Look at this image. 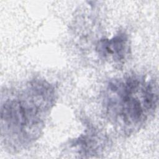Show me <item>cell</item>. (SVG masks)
<instances>
[{"mask_svg":"<svg viewBox=\"0 0 159 159\" xmlns=\"http://www.w3.org/2000/svg\"><path fill=\"white\" fill-rule=\"evenodd\" d=\"M1 104V139L9 152H20L40 137L57 93L44 79L34 78L2 94Z\"/></svg>","mask_w":159,"mask_h":159,"instance_id":"obj_1","label":"cell"},{"mask_svg":"<svg viewBox=\"0 0 159 159\" xmlns=\"http://www.w3.org/2000/svg\"><path fill=\"white\" fill-rule=\"evenodd\" d=\"M158 94L157 82L152 77L132 74L113 78L102 94L104 115L117 132L130 136L153 117Z\"/></svg>","mask_w":159,"mask_h":159,"instance_id":"obj_2","label":"cell"},{"mask_svg":"<svg viewBox=\"0 0 159 159\" xmlns=\"http://www.w3.org/2000/svg\"><path fill=\"white\" fill-rule=\"evenodd\" d=\"M107 143L106 135L93 127L86 129L84 134L69 141L68 149L80 157H91L102 153Z\"/></svg>","mask_w":159,"mask_h":159,"instance_id":"obj_3","label":"cell"},{"mask_svg":"<svg viewBox=\"0 0 159 159\" xmlns=\"http://www.w3.org/2000/svg\"><path fill=\"white\" fill-rule=\"evenodd\" d=\"M96 50L102 58L116 65H123L130 50L129 35L125 32L120 30L111 38L101 39L98 42Z\"/></svg>","mask_w":159,"mask_h":159,"instance_id":"obj_4","label":"cell"}]
</instances>
